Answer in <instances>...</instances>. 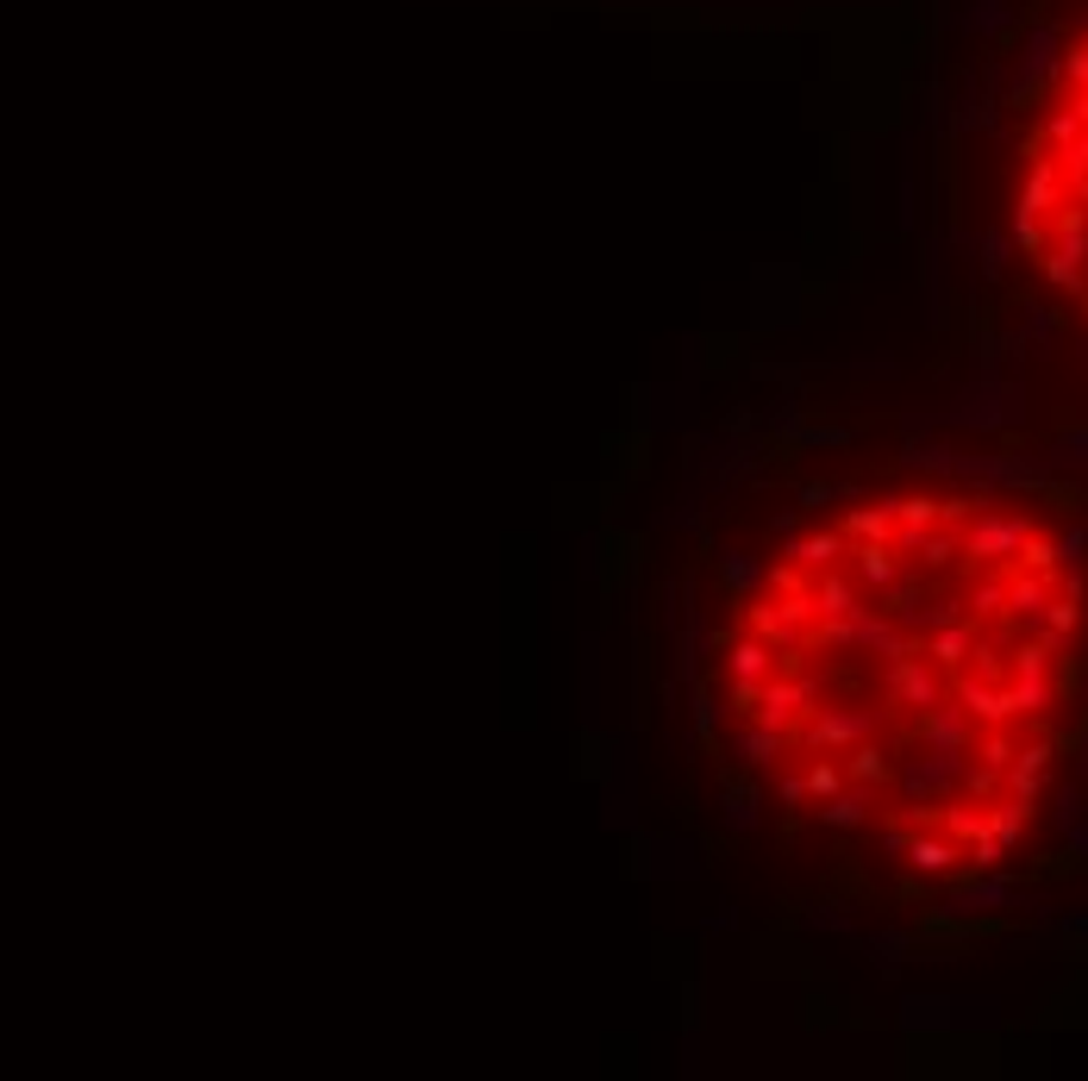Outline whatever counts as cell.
Listing matches in <instances>:
<instances>
[{"mask_svg": "<svg viewBox=\"0 0 1088 1081\" xmlns=\"http://www.w3.org/2000/svg\"><path fill=\"white\" fill-rule=\"evenodd\" d=\"M1076 544L1026 494L889 488L758 569L719 637L726 719L782 807L957 882L1032 831L1082 681Z\"/></svg>", "mask_w": 1088, "mask_h": 1081, "instance_id": "1", "label": "cell"}, {"mask_svg": "<svg viewBox=\"0 0 1088 1081\" xmlns=\"http://www.w3.org/2000/svg\"><path fill=\"white\" fill-rule=\"evenodd\" d=\"M1013 238L1038 275L1088 319V25L1057 51L1020 151Z\"/></svg>", "mask_w": 1088, "mask_h": 1081, "instance_id": "2", "label": "cell"}]
</instances>
